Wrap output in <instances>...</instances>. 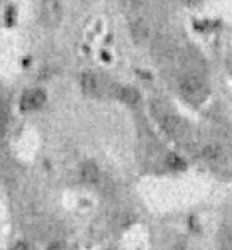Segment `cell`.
Returning a JSON list of instances; mask_svg holds the SVG:
<instances>
[{
    "mask_svg": "<svg viewBox=\"0 0 232 250\" xmlns=\"http://www.w3.org/2000/svg\"><path fill=\"white\" fill-rule=\"evenodd\" d=\"M180 88H182V91L186 95V97L190 98H197V97H202L205 91V84L202 82L198 76L195 75H186L182 78V82H180Z\"/></svg>",
    "mask_w": 232,
    "mask_h": 250,
    "instance_id": "6da1fadb",
    "label": "cell"
},
{
    "mask_svg": "<svg viewBox=\"0 0 232 250\" xmlns=\"http://www.w3.org/2000/svg\"><path fill=\"white\" fill-rule=\"evenodd\" d=\"M46 102V93L41 90H29L22 95L21 98V108L24 112H32V110L41 108Z\"/></svg>",
    "mask_w": 232,
    "mask_h": 250,
    "instance_id": "7a4b0ae2",
    "label": "cell"
},
{
    "mask_svg": "<svg viewBox=\"0 0 232 250\" xmlns=\"http://www.w3.org/2000/svg\"><path fill=\"white\" fill-rule=\"evenodd\" d=\"M82 88L85 93L95 95L98 91V80L93 73H83L82 75Z\"/></svg>",
    "mask_w": 232,
    "mask_h": 250,
    "instance_id": "3957f363",
    "label": "cell"
},
{
    "mask_svg": "<svg viewBox=\"0 0 232 250\" xmlns=\"http://www.w3.org/2000/svg\"><path fill=\"white\" fill-rule=\"evenodd\" d=\"M117 95H119L120 100L126 102V104H129V105L138 104L139 98H141V97H139V93H138V90H134V88H131V86H122V88H119Z\"/></svg>",
    "mask_w": 232,
    "mask_h": 250,
    "instance_id": "277c9868",
    "label": "cell"
},
{
    "mask_svg": "<svg viewBox=\"0 0 232 250\" xmlns=\"http://www.w3.org/2000/svg\"><path fill=\"white\" fill-rule=\"evenodd\" d=\"M82 178L87 183H97L98 178H100V171H98V167L93 163H87L82 167Z\"/></svg>",
    "mask_w": 232,
    "mask_h": 250,
    "instance_id": "5b68a950",
    "label": "cell"
},
{
    "mask_svg": "<svg viewBox=\"0 0 232 250\" xmlns=\"http://www.w3.org/2000/svg\"><path fill=\"white\" fill-rule=\"evenodd\" d=\"M163 127H164V130L169 132L171 135H178L180 130H182V125H180V122L176 119H173V117H164Z\"/></svg>",
    "mask_w": 232,
    "mask_h": 250,
    "instance_id": "8992f818",
    "label": "cell"
},
{
    "mask_svg": "<svg viewBox=\"0 0 232 250\" xmlns=\"http://www.w3.org/2000/svg\"><path fill=\"white\" fill-rule=\"evenodd\" d=\"M9 106L5 104H0V134L7 130V125H9Z\"/></svg>",
    "mask_w": 232,
    "mask_h": 250,
    "instance_id": "52a82bcc",
    "label": "cell"
},
{
    "mask_svg": "<svg viewBox=\"0 0 232 250\" xmlns=\"http://www.w3.org/2000/svg\"><path fill=\"white\" fill-rule=\"evenodd\" d=\"M168 166H171L173 169H180L183 167V161L178 156H169L168 157Z\"/></svg>",
    "mask_w": 232,
    "mask_h": 250,
    "instance_id": "ba28073f",
    "label": "cell"
},
{
    "mask_svg": "<svg viewBox=\"0 0 232 250\" xmlns=\"http://www.w3.org/2000/svg\"><path fill=\"white\" fill-rule=\"evenodd\" d=\"M217 154H219V149H217V147H207V149H205V156L207 157H210V159H213V157H217Z\"/></svg>",
    "mask_w": 232,
    "mask_h": 250,
    "instance_id": "9c48e42d",
    "label": "cell"
},
{
    "mask_svg": "<svg viewBox=\"0 0 232 250\" xmlns=\"http://www.w3.org/2000/svg\"><path fill=\"white\" fill-rule=\"evenodd\" d=\"M10 250H27V245H25V244H17V245H14Z\"/></svg>",
    "mask_w": 232,
    "mask_h": 250,
    "instance_id": "30bf717a",
    "label": "cell"
}]
</instances>
